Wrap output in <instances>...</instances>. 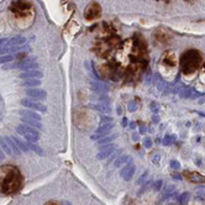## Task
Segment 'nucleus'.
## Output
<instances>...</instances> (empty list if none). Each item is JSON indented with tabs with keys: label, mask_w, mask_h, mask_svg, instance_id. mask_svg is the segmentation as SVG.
<instances>
[{
	"label": "nucleus",
	"mask_w": 205,
	"mask_h": 205,
	"mask_svg": "<svg viewBox=\"0 0 205 205\" xmlns=\"http://www.w3.org/2000/svg\"><path fill=\"white\" fill-rule=\"evenodd\" d=\"M108 61L112 68V79L119 78L126 83L138 82L150 63L146 38L143 35L136 32L122 41L115 53Z\"/></svg>",
	"instance_id": "nucleus-1"
},
{
	"label": "nucleus",
	"mask_w": 205,
	"mask_h": 205,
	"mask_svg": "<svg viewBox=\"0 0 205 205\" xmlns=\"http://www.w3.org/2000/svg\"><path fill=\"white\" fill-rule=\"evenodd\" d=\"M92 51L100 60L108 61L115 53L122 40L112 22H101L95 29Z\"/></svg>",
	"instance_id": "nucleus-2"
},
{
	"label": "nucleus",
	"mask_w": 205,
	"mask_h": 205,
	"mask_svg": "<svg viewBox=\"0 0 205 205\" xmlns=\"http://www.w3.org/2000/svg\"><path fill=\"white\" fill-rule=\"evenodd\" d=\"M204 63V57L199 50L190 48L182 53L179 57V73L187 80H193Z\"/></svg>",
	"instance_id": "nucleus-3"
},
{
	"label": "nucleus",
	"mask_w": 205,
	"mask_h": 205,
	"mask_svg": "<svg viewBox=\"0 0 205 205\" xmlns=\"http://www.w3.org/2000/svg\"><path fill=\"white\" fill-rule=\"evenodd\" d=\"M24 178L19 168L6 165L0 167V193L5 195L16 194L21 190Z\"/></svg>",
	"instance_id": "nucleus-4"
},
{
	"label": "nucleus",
	"mask_w": 205,
	"mask_h": 205,
	"mask_svg": "<svg viewBox=\"0 0 205 205\" xmlns=\"http://www.w3.org/2000/svg\"><path fill=\"white\" fill-rule=\"evenodd\" d=\"M9 9L16 24L20 27H27L29 25H31L32 20L35 18L34 5L26 0H15L11 3Z\"/></svg>",
	"instance_id": "nucleus-5"
},
{
	"label": "nucleus",
	"mask_w": 205,
	"mask_h": 205,
	"mask_svg": "<svg viewBox=\"0 0 205 205\" xmlns=\"http://www.w3.org/2000/svg\"><path fill=\"white\" fill-rule=\"evenodd\" d=\"M158 68L163 78L167 80H173L179 72V57L176 51H165L158 62Z\"/></svg>",
	"instance_id": "nucleus-6"
},
{
	"label": "nucleus",
	"mask_w": 205,
	"mask_h": 205,
	"mask_svg": "<svg viewBox=\"0 0 205 205\" xmlns=\"http://www.w3.org/2000/svg\"><path fill=\"white\" fill-rule=\"evenodd\" d=\"M84 19L89 22H94L95 20H98L101 16V6L99 3L96 1H92L89 3L84 10Z\"/></svg>",
	"instance_id": "nucleus-7"
},
{
	"label": "nucleus",
	"mask_w": 205,
	"mask_h": 205,
	"mask_svg": "<svg viewBox=\"0 0 205 205\" xmlns=\"http://www.w3.org/2000/svg\"><path fill=\"white\" fill-rule=\"evenodd\" d=\"M172 32L169 30H167L166 27H158L157 30L154 31V41L158 45H168L170 41H172Z\"/></svg>",
	"instance_id": "nucleus-8"
},
{
	"label": "nucleus",
	"mask_w": 205,
	"mask_h": 205,
	"mask_svg": "<svg viewBox=\"0 0 205 205\" xmlns=\"http://www.w3.org/2000/svg\"><path fill=\"white\" fill-rule=\"evenodd\" d=\"M96 72H98V74L104 79H112V77H114L112 68H111V64L109 63V61H105V62H101L98 64Z\"/></svg>",
	"instance_id": "nucleus-9"
},
{
	"label": "nucleus",
	"mask_w": 205,
	"mask_h": 205,
	"mask_svg": "<svg viewBox=\"0 0 205 205\" xmlns=\"http://www.w3.org/2000/svg\"><path fill=\"white\" fill-rule=\"evenodd\" d=\"M90 111L87 109H80L76 112V124L79 126V124L82 122L83 124V129H85L89 124H90V120H92V116H90Z\"/></svg>",
	"instance_id": "nucleus-10"
},
{
	"label": "nucleus",
	"mask_w": 205,
	"mask_h": 205,
	"mask_svg": "<svg viewBox=\"0 0 205 205\" xmlns=\"http://www.w3.org/2000/svg\"><path fill=\"white\" fill-rule=\"evenodd\" d=\"M183 177L189 180L192 183H205V176L198 173V172H190V170H184Z\"/></svg>",
	"instance_id": "nucleus-11"
},
{
	"label": "nucleus",
	"mask_w": 205,
	"mask_h": 205,
	"mask_svg": "<svg viewBox=\"0 0 205 205\" xmlns=\"http://www.w3.org/2000/svg\"><path fill=\"white\" fill-rule=\"evenodd\" d=\"M198 76H199V82H200V84L204 87V89H205V62L203 63V65H201V68H200V71H199V73H198Z\"/></svg>",
	"instance_id": "nucleus-12"
},
{
	"label": "nucleus",
	"mask_w": 205,
	"mask_h": 205,
	"mask_svg": "<svg viewBox=\"0 0 205 205\" xmlns=\"http://www.w3.org/2000/svg\"><path fill=\"white\" fill-rule=\"evenodd\" d=\"M132 173H134V166H129V167H126L124 169L122 176H124L126 179H130V177H131V174H132Z\"/></svg>",
	"instance_id": "nucleus-13"
},
{
	"label": "nucleus",
	"mask_w": 205,
	"mask_h": 205,
	"mask_svg": "<svg viewBox=\"0 0 205 205\" xmlns=\"http://www.w3.org/2000/svg\"><path fill=\"white\" fill-rule=\"evenodd\" d=\"M30 95H32V96H35V98H42V96H45V92H42V90H29L27 92Z\"/></svg>",
	"instance_id": "nucleus-14"
},
{
	"label": "nucleus",
	"mask_w": 205,
	"mask_h": 205,
	"mask_svg": "<svg viewBox=\"0 0 205 205\" xmlns=\"http://www.w3.org/2000/svg\"><path fill=\"white\" fill-rule=\"evenodd\" d=\"M26 85H31V87H36V85H38L40 84V80H37V79H29V80H26V83H25Z\"/></svg>",
	"instance_id": "nucleus-15"
},
{
	"label": "nucleus",
	"mask_w": 205,
	"mask_h": 205,
	"mask_svg": "<svg viewBox=\"0 0 205 205\" xmlns=\"http://www.w3.org/2000/svg\"><path fill=\"white\" fill-rule=\"evenodd\" d=\"M41 76V73L40 72H27V73H25V74H22L21 77H40Z\"/></svg>",
	"instance_id": "nucleus-16"
},
{
	"label": "nucleus",
	"mask_w": 205,
	"mask_h": 205,
	"mask_svg": "<svg viewBox=\"0 0 205 205\" xmlns=\"http://www.w3.org/2000/svg\"><path fill=\"white\" fill-rule=\"evenodd\" d=\"M24 41H25V40H24L22 37H15V38L11 41V42H12V43H22Z\"/></svg>",
	"instance_id": "nucleus-17"
},
{
	"label": "nucleus",
	"mask_w": 205,
	"mask_h": 205,
	"mask_svg": "<svg viewBox=\"0 0 205 205\" xmlns=\"http://www.w3.org/2000/svg\"><path fill=\"white\" fill-rule=\"evenodd\" d=\"M9 61H11L10 56H5V57H1V58H0V63H5V62H9Z\"/></svg>",
	"instance_id": "nucleus-18"
},
{
	"label": "nucleus",
	"mask_w": 205,
	"mask_h": 205,
	"mask_svg": "<svg viewBox=\"0 0 205 205\" xmlns=\"http://www.w3.org/2000/svg\"><path fill=\"white\" fill-rule=\"evenodd\" d=\"M45 205H61L58 201H53V200H50V201H47Z\"/></svg>",
	"instance_id": "nucleus-19"
},
{
	"label": "nucleus",
	"mask_w": 205,
	"mask_h": 205,
	"mask_svg": "<svg viewBox=\"0 0 205 205\" xmlns=\"http://www.w3.org/2000/svg\"><path fill=\"white\" fill-rule=\"evenodd\" d=\"M159 1H163V3H169L170 0H159Z\"/></svg>",
	"instance_id": "nucleus-20"
},
{
	"label": "nucleus",
	"mask_w": 205,
	"mask_h": 205,
	"mask_svg": "<svg viewBox=\"0 0 205 205\" xmlns=\"http://www.w3.org/2000/svg\"><path fill=\"white\" fill-rule=\"evenodd\" d=\"M185 1H188V0H185Z\"/></svg>",
	"instance_id": "nucleus-21"
}]
</instances>
